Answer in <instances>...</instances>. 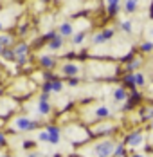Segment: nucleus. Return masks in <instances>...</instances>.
<instances>
[{
	"label": "nucleus",
	"mask_w": 153,
	"mask_h": 157,
	"mask_svg": "<svg viewBox=\"0 0 153 157\" xmlns=\"http://www.w3.org/2000/svg\"><path fill=\"white\" fill-rule=\"evenodd\" d=\"M119 7H121V2H110L108 4V15H117V11H119Z\"/></svg>",
	"instance_id": "nucleus-15"
},
{
	"label": "nucleus",
	"mask_w": 153,
	"mask_h": 157,
	"mask_svg": "<svg viewBox=\"0 0 153 157\" xmlns=\"http://www.w3.org/2000/svg\"><path fill=\"white\" fill-rule=\"evenodd\" d=\"M112 36H114V29H105V31H101V33H97V34H94V38H92V44H95V45H99V44H105V42H108Z\"/></svg>",
	"instance_id": "nucleus-4"
},
{
	"label": "nucleus",
	"mask_w": 153,
	"mask_h": 157,
	"mask_svg": "<svg viewBox=\"0 0 153 157\" xmlns=\"http://www.w3.org/2000/svg\"><path fill=\"white\" fill-rule=\"evenodd\" d=\"M148 36H150V38H151V40H153V27H151V29H150V31H148Z\"/></svg>",
	"instance_id": "nucleus-31"
},
{
	"label": "nucleus",
	"mask_w": 153,
	"mask_h": 157,
	"mask_svg": "<svg viewBox=\"0 0 153 157\" xmlns=\"http://www.w3.org/2000/svg\"><path fill=\"white\" fill-rule=\"evenodd\" d=\"M61 72L65 76H69V78H76L79 74V65H76V63H65L61 67Z\"/></svg>",
	"instance_id": "nucleus-7"
},
{
	"label": "nucleus",
	"mask_w": 153,
	"mask_h": 157,
	"mask_svg": "<svg viewBox=\"0 0 153 157\" xmlns=\"http://www.w3.org/2000/svg\"><path fill=\"white\" fill-rule=\"evenodd\" d=\"M11 128H13V132H29V130L36 128V121L31 119V117H25V116L15 117L11 121Z\"/></svg>",
	"instance_id": "nucleus-2"
},
{
	"label": "nucleus",
	"mask_w": 153,
	"mask_h": 157,
	"mask_svg": "<svg viewBox=\"0 0 153 157\" xmlns=\"http://www.w3.org/2000/svg\"><path fill=\"white\" fill-rule=\"evenodd\" d=\"M77 83H79V79L77 78H69V85H70V87H76Z\"/></svg>",
	"instance_id": "nucleus-28"
},
{
	"label": "nucleus",
	"mask_w": 153,
	"mask_h": 157,
	"mask_svg": "<svg viewBox=\"0 0 153 157\" xmlns=\"http://www.w3.org/2000/svg\"><path fill=\"white\" fill-rule=\"evenodd\" d=\"M132 157H144V155H142V154H133Z\"/></svg>",
	"instance_id": "nucleus-32"
},
{
	"label": "nucleus",
	"mask_w": 153,
	"mask_h": 157,
	"mask_svg": "<svg viewBox=\"0 0 153 157\" xmlns=\"http://www.w3.org/2000/svg\"><path fill=\"white\" fill-rule=\"evenodd\" d=\"M2 144H6V136L0 132V146H2Z\"/></svg>",
	"instance_id": "nucleus-30"
},
{
	"label": "nucleus",
	"mask_w": 153,
	"mask_h": 157,
	"mask_svg": "<svg viewBox=\"0 0 153 157\" xmlns=\"http://www.w3.org/2000/svg\"><path fill=\"white\" fill-rule=\"evenodd\" d=\"M58 34H60L61 38L74 36V24H70V22H63L60 27H58Z\"/></svg>",
	"instance_id": "nucleus-6"
},
{
	"label": "nucleus",
	"mask_w": 153,
	"mask_h": 157,
	"mask_svg": "<svg viewBox=\"0 0 153 157\" xmlns=\"http://www.w3.org/2000/svg\"><path fill=\"white\" fill-rule=\"evenodd\" d=\"M38 112L42 114V116H47L49 112H50V105H49V101H38Z\"/></svg>",
	"instance_id": "nucleus-12"
},
{
	"label": "nucleus",
	"mask_w": 153,
	"mask_h": 157,
	"mask_svg": "<svg viewBox=\"0 0 153 157\" xmlns=\"http://www.w3.org/2000/svg\"><path fill=\"white\" fill-rule=\"evenodd\" d=\"M40 63H42V67H45V69H54V63H56V60L52 58V56H42L40 58Z\"/></svg>",
	"instance_id": "nucleus-11"
},
{
	"label": "nucleus",
	"mask_w": 153,
	"mask_h": 157,
	"mask_svg": "<svg viewBox=\"0 0 153 157\" xmlns=\"http://www.w3.org/2000/svg\"><path fill=\"white\" fill-rule=\"evenodd\" d=\"M112 98H114V101H115V103H121V101H126V98H128V96H126V90H124L122 87H117V89L112 92Z\"/></svg>",
	"instance_id": "nucleus-9"
},
{
	"label": "nucleus",
	"mask_w": 153,
	"mask_h": 157,
	"mask_svg": "<svg viewBox=\"0 0 153 157\" xmlns=\"http://www.w3.org/2000/svg\"><path fill=\"white\" fill-rule=\"evenodd\" d=\"M124 155V146L122 144H117L115 150H114V157H122Z\"/></svg>",
	"instance_id": "nucleus-26"
},
{
	"label": "nucleus",
	"mask_w": 153,
	"mask_h": 157,
	"mask_svg": "<svg viewBox=\"0 0 153 157\" xmlns=\"http://www.w3.org/2000/svg\"><path fill=\"white\" fill-rule=\"evenodd\" d=\"M25 157H40V152H29Z\"/></svg>",
	"instance_id": "nucleus-29"
},
{
	"label": "nucleus",
	"mask_w": 153,
	"mask_h": 157,
	"mask_svg": "<svg viewBox=\"0 0 153 157\" xmlns=\"http://www.w3.org/2000/svg\"><path fill=\"white\" fill-rule=\"evenodd\" d=\"M47 134H49V143H50V144H60L61 132H60V128H58V126H54V125L47 126Z\"/></svg>",
	"instance_id": "nucleus-5"
},
{
	"label": "nucleus",
	"mask_w": 153,
	"mask_h": 157,
	"mask_svg": "<svg viewBox=\"0 0 153 157\" xmlns=\"http://www.w3.org/2000/svg\"><path fill=\"white\" fill-rule=\"evenodd\" d=\"M38 141L49 143V134H47V130H40V132H38Z\"/></svg>",
	"instance_id": "nucleus-23"
},
{
	"label": "nucleus",
	"mask_w": 153,
	"mask_h": 157,
	"mask_svg": "<svg viewBox=\"0 0 153 157\" xmlns=\"http://www.w3.org/2000/svg\"><path fill=\"white\" fill-rule=\"evenodd\" d=\"M50 90H52V79H50V81H45V83H43V94H49Z\"/></svg>",
	"instance_id": "nucleus-27"
},
{
	"label": "nucleus",
	"mask_w": 153,
	"mask_h": 157,
	"mask_svg": "<svg viewBox=\"0 0 153 157\" xmlns=\"http://www.w3.org/2000/svg\"><path fill=\"white\" fill-rule=\"evenodd\" d=\"M142 143H144V136L140 132H133L126 137V146H130V148H137Z\"/></svg>",
	"instance_id": "nucleus-3"
},
{
	"label": "nucleus",
	"mask_w": 153,
	"mask_h": 157,
	"mask_svg": "<svg viewBox=\"0 0 153 157\" xmlns=\"http://www.w3.org/2000/svg\"><path fill=\"white\" fill-rule=\"evenodd\" d=\"M61 47H63V38H61L60 34H56V36L49 42V49H50V51H60Z\"/></svg>",
	"instance_id": "nucleus-10"
},
{
	"label": "nucleus",
	"mask_w": 153,
	"mask_h": 157,
	"mask_svg": "<svg viewBox=\"0 0 153 157\" xmlns=\"http://www.w3.org/2000/svg\"><path fill=\"white\" fill-rule=\"evenodd\" d=\"M2 56H4L6 60H13V62H16L15 52H13V51H9V49H4V51H2Z\"/></svg>",
	"instance_id": "nucleus-21"
},
{
	"label": "nucleus",
	"mask_w": 153,
	"mask_h": 157,
	"mask_svg": "<svg viewBox=\"0 0 153 157\" xmlns=\"http://www.w3.org/2000/svg\"><path fill=\"white\" fill-rule=\"evenodd\" d=\"M124 83H126L128 87H132V89H133V87H135V81H133V74H126V76H124Z\"/></svg>",
	"instance_id": "nucleus-25"
},
{
	"label": "nucleus",
	"mask_w": 153,
	"mask_h": 157,
	"mask_svg": "<svg viewBox=\"0 0 153 157\" xmlns=\"http://www.w3.org/2000/svg\"><path fill=\"white\" fill-rule=\"evenodd\" d=\"M121 29L124 33H128V34H130V33L133 31V22H132V20H122V22H121Z\"/></svg>",
	"instance_id": "nucleus-16"
},
{
	"label": "nucleus",
	"mask_w": 153,
	"mask_h": 157,
	"mask_svg": "<svg viewBox=\"0 0 153 157\" xmlns=\"http://www.w3.org/2000/svg\"><path fill=\"white\" fill-rule=\"evenodd\" d=\"M117 143L112 141V139H103L94 146V152L95 157H114V150H115Z\"/></svg>",
	"instance_id": "nucleus-1"
},
{
	"label": "nucleus",
	"mask_w": 153,
	"mask_h": 157,
	"mask_svg": "<svg viewBox=\"0 0 153 157\" xmlns=\"http://www.w3.org/2000/svg\"><path fill=\"white\" fill-rule=\"evenodd\" d=\"M137 2H133V0H132V2H124V11H126V13H135V11H137Z\"/></svg>",
	"instance_id": "nucleus-17"
},
{
	"label": "nucleus",
	"mask_w": 153,
	"mask_h": 157,
	"mask_svg": "<svg viewBox=\"0 0 153 157\" xmlns=\"http://www.w3.org/2000/svg\"><path fill=\"white\" fill-rule=\"evenodd\" d=\"M140 51H142V52H150V51H153V42L151 40L142 42V44H140Z\"/></svg>",
	"instance_id": "nucleus-19"
},
{
	"label": "nucleus",
	"mask_w": 153,
	"mask_h": 157,
	"mask_svg": "<svg viewBox=\"0 0 153 157\" xmlns=\"http://www.w3.org/2000/svg\"><path fill=\"white\" fill-rule=\"evenodd\" d=\"M70 40H72V45H79V44H83V40H85V31L74 33V36H72Z\"/></svg>",
	"instance_id": "nucleus-14"
},
{
	"label": "nucleus",
	"mask_w": 153,
	"mask_h": 157,
	"mask_svg": "<svg viewBox=\"0 0 153 157\" xmlns=\"http://www.w3.org/2000/svg\"><path fill=\"white\" fill-rule=\"evenodd\" d=\"M0 96H2V89H0Z\"/></svg>",
	"instance_id": "nucleus-36"
},
{
	"label": "nucleus",
	"mask_w": 153,
	"mask_h": 157,
	"mask_svg": "<svg viewBox=\"0 0 153 157\" xmlns=\"http://www.w3.org/2000/svg\"><path fill=\"white\" fill-rule=\"evenodd\" d=\"M133 81H135V85H139V87H142L144 83H146V78L140 74V72H137V74H133Z\"/></svg>",
	"instance_id": "nucleus-20"
},
{
	"label": "nucleus",
	"mask_w": 153,
	"mask_h": 157,
	"mask_svg": "<svg viewBox=\"0 0 153 157\" xmlns=\"http://www.w3.org/2000/svg\"><path fill=\"white\" fill-rule=\"evenodd\" d=\"M151 128H153V123H151Z\"/></svg>",
	"instance_id": "nucleus-37"
},
{
	"label": "nucleus",
	"mask_w": 153,
	"mask_h": 157,
	"mask_svg": "<svg viewBox=\"0 0 153 157\" xmlns=\"http://www.w3.org/2000/svg\"><path fill=\"white\" fill-rule=\"evenodd\" d=\"M15 56L16 58H27V52H29V45L27 44H18L15 47Z\"/></svg>",
	"instance_id": "nucleus-8"
},
{
	"label": "nucleus",
	"mask_w": 153,
	"mask_h": 157,
	"mask_svg": "<svg viewBox=\"0 0 153 157\" xmlns=\"http://www.w3.org/2000/svg\"><path fill=\"white\" fill-rule=\"evenodd\" d=\"M2 27H4V24H2V22H0V31H2Z\"/></svg>",
	"instance_id": "nucleus-34"
},
{
	"label": "nucleus",
	"mask_w": 153,
	"mask_h": 157,
	"mask_svg": "<svg viewBox=\"0 0 153 157\" xmlns=\"http://www.w3.org/2000/svg\"><path fill=\"white\" fill-rule=\"evenodd\" d=\"M52 90H54V92H61V90H63V81L52 79Z\"/></svg>",
	"instance_id": "nucleus-22"
},
{
	"label": "nucleus",
	"mask_w": 153,
	"mask_h": 157,
	"mask_svg": "<svg viewBox=\"0 0 153 157\" xmlns=\"http://www.w3.org/2000/svg\"><path fill=\"white\" fill-rule=\"evenodd\" d=\"M0 157H9L7 154H0Z\"/></svg>",
	"instance_id": "nucleus-33"
},
{
	"label": "nucleus",
	"mask_w": 153,
	"mask_h": 157,
	"mask_svg": "<svg viewBox=\"0 0 153 157\" xmlns=\"http://www.w3.org/2000/svg\"><path fill=\"white\" fill-rule=\"evenodd\" d=\"M108 116H110V109H108V107L101 105V107L95 109V117H101V119H103V117H108Z\"/></svg>",
	"instance_id": "nucleus-13"
},
{
	"label": "nucleus",
	"mask_w": 153,
	"mask_h": 157,
	"mask_svg": "<svg viewBox=\"0 0 153 157\" xmlns=\"http://www.w3.org/2000/svg\"><path fill=\"white\" fill-rule=\"evenodd\" d=\"M2 51H4V47H2V45H0V54H2Z\"/></svg>",
	"instance_id": "nucleus-35"
},
{
	"label": "nucleus",
	"mask_w": 153,
	"mask_h": 157,
	"mask_svg": "<svg viewBox=\"0 0 153 157\" xmlns=\"http://www.w3.org/2000/svg\"><path fill=\"white\" fill-rule=\"evenodd\" d=\"M142 63V60L140 58H135L133 62H130L128 63V71H135V69H139V65Z\"/></svg>",
	"instance_id": "nucleus-24"
},
{
	"label": "nucleus",
	"mask_w": 153,
	"mask_h": 157,
	"mask_svg": "<svg viewBox=\"0 0 153 157\" xmlns=\"http://www.w3.org/2000/svg\"><path fill=\"white\" fill-rule=\"evenodd\" d=\"M11 44H13V40H11L9 34H0V45H2V47H7V45H11Z\"/></svg>",
	"instance_id": "nucleus-18"
}]
</instances>
